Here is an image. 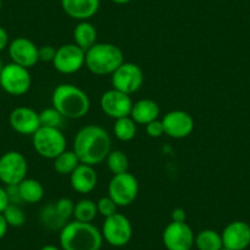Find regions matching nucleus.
Instances as JSON below:
<instances>
[{
	"mask_svg": "<svg viewBox=\"0 0 250 250\" xmlns=\"http://www.w3.org/2000/svg\"><path fill=\"white\" fill-rule=\"evenodd\" d=\"M32 79L28 69L18 65L15 62H9L3 66L0 73V87L8 95L22 96L31 88Z\"/></svg>",
	"mask_w": 250,
	"mask_h": 250,
	"instance_id": "8",
	"label": "nucleus"
},
{
	"mask_svg": "<svg viewBox=\"0 0 250 250\" xmlns=\"http://www.w3.org/2000/svg\"><path fill=\"white\" fill-rule=\"evenodd\" d=\"M146 133L150 138L153 139H157L161 138L162 135H165V128H163V124H162V120L160 119H156L153 122L148 123L146 125Z\"/></svg>",
	"mask_w": 250,
	"mask_h": 250,
	"instance_id": "33",
	"label": "nucleus"
},
{
	"mask_svg": "<svg viewBox=\"0 0 250 250\" xmlns=\"http://www.w3.org/2000/svg\"><path fill=\"white\" fill-rule=\"evenodd\" d=\"M3 9V0H0V11Z\"/></svg>",
	"mask_w": 250,
	"mask_h": 250,
	"instance_id": "43",
	"label": "nucleus"
},
{
	"mask_svg": "<svg viewBox=\"0 0 250 250\" xmlns=\"http://www.w3.org/2000/svg\"><path fill=\"white\" fill-rule=\"evenodd\" d=\"M123 62L122 49L112 43H96L86 52L85 66L95 75H112Z\"/></svg>",
	"mask_w": 250,
	"mask_h": 250,
	"instance_id": "4",
	"label": "nucleus"
},
{
	"mask_svg": "<svg viewBox=\"0 0 250 250\" xmlns=\"http://www.w3.org/2000/svg\"><path fill=\"white\" fill-rule=\"evenodd\" d=\"M9 227H22L26 223V215L22 208L15 204H10L3 212Z\"/></svg>",
	"mask_w": 250,
	"mask_h": 250,
	"instance_id": "29",
	"label": "nucleus"
},
{
	"mask_svg": "<svg viewBox=\"0 0 250 250\" xmlns=\"http://www.w3.org/2000/svg\"><path fill=\"white\" fill-rule=\"evenodd\" d=\"M3 62H1V59H0V73H1V70H3Z\"/></svg>",
	"mask_w": 250,
	"mask_h": 250,
	"instance_id": "42",
	"label": "nucleus"
},
{
	"mask_svg": "<svg viewBox=\"0 0 250 250\" xmlns=\"http://www.w3.org/2000/svg\"><path fill=\"white\" fill-rule=\"evenodd\" d=\"M55 54H57V48L53 45H42L38 47V59L43 62H53Z\"/></svg>",
	"mask_w": 250,
	"mask_h": 250,
	"instance_id": "34",
	"label": "nucleus"
},
{
	"mask_svg": "<svg viewBox=\"0 0 250 250\" xmlns=\"http://www.w3.org/2000/svg\"><path fill=\"white\" fill-rule=\"evenodd\" d=\"M107 167L113 174H120V173L128 172L129 160L123 151L114 150L110 151L109 155L105 158Z\"/></svg>",
	"mask_w": 250,
	"mask_h": 250,
	"instance_id": "28",
	"label": "nucleus"
},
{
	"mask_svg": "<svg viewBox=\"0 0 250 250\" xmlns=\"http://www.w3.org/2000/svg\"><path fill=\"white\" fill-rule=\"evenodd\" d=\"M221 250H229V249H227V248H225V247H223L222 249H221Z\"/></svg>",
	"mask_w": 250,
	"mask_h": 250,
	"instance_id": "44",
	"label": "nucleus"
},
{
	"mask_svg": "<svg viewBox=\"0 0 250 250\" xmlns=\"http://www.w3.org/2000/svg\"><path fill=\"white\" fill-rule=\"evenodd\" d=\"M160 112V105L157 104V102L150 100V98H144V100H139L138 102L133 103L130 117L133 118L136 124L147 125L148 123L158 119Z\"/></svg>",
	"mask_w": 250,
	"mask_h": 250,
	"instance_id": "20",
	"label": "nucleus"
},
{
	"mask_svg": "<svg viewBox=\"0 0 250 250\" xmlns=\"http://www.w3.org/2000/svg\"><path fill=\"white\" fill-rule=\"evenodd\" d=\"M53 161H54L53 167H54L55 172L62 175H70L80 165V160L73 150H65Z\"/></svg>",
	"mask_w": 250,
	"mask_h": 250,
	"instance_id": "26",
	"label": "nucleus"
},
{
	"mask_svg": "<svg viewBox=\"0 0 250 250\" xmlns=\"http://www.w3.org/2000/svg\"><path fill=\"white\" fill-rule=\"evenodd\" d=\"M6 193H8L10 204L19 205V203H22V201H21V198H20V193H19V184L18 185H8V187H6Z\"/></svg>",
	"mask_w": 250,
	"mask_h": 250,
	"instance_id": "35",
	"label": "nucleus"
},
{
	"mask_svg": "<svg viewBox=\"0 0 250 250\" xmlns=\"http://www.w3.org/2000/svg\"><path fill=\"white\" fill-rule=\"evenodd\" d=\"M40 220L43 227L49 230H62V228L68 223V221H65L59 215L54 203L48 204L41 210Z\"/></svg>",
	"mask_w": 250,
	"mask_h": 250,
	"instance_id": "24",
	"label": "nucleus"
},
{
	"mask_svg": "<svg viewBox=\"0 0 250 250\" xmlns=\"http://www.w3.org/2000/svg\"><path fill=\"white\" fill-rule=\"evenodd\" d=\"M8 228L9 225L6 222L5 217H4L3 213H0V239H3L5 237L6 233H8Z\"/></svg>",
	"mask_w": 250,
	"mask_h": 250,
	"instance_id": "39",
	"label": "nucleus"
},
{
	"mask_svg": "<svg viewBox=\"0 0 250 250\" xmlns=\"http://www.w3.org/2000/svg\"><path fill=\"white\" fill-rule=\"evenodd\" d=\"M74 43L87 52L91 47L97 43V30L88 21H80L74 28Z\"/></svg>",
	"mask_w": 250,
	"mask_h": 250,
	"instance_id": "21",
	"label": "nucleus"
},
{
	"mask_svg": "<svg viewBox=\"0 0 250 250\" xmlns=\"http://www.w3.org/2000/svg\"><path fill=\"white\" fill-rule=\"evenodd\" d=\"M86 52L75 43L60 45L57 49L53 66L60 74H75L85 66Z\"/></svg>",
	"mask_w": 250,
	"mask_h": 250,
	"instance_id": "11",
	"label": "nucleus"
},
{
	"mask_svg": "<svg viewBox=\"0 0 250 250\" xmlns=\"http://www.w3.org/2000/svg\"><path fill=\"white\" fill-rule=\"evenodd\" d=\"M9 55L11 62L31 69L40 62L38 59V47L31 40L26 37H18L9 44Z\"/></svg>",
	"mask_w": 250,
	"mask_h": 250,
	"instance_id": "15",
	"label": "nucleus"
},
{
	"mask_svg": "<svg viewBox=\"0 0 250 250\" xmlns=\"http://www.w3.org/2000/svg\"><path fill=\"white\" fill-rule=\"evenodd\" d=\"M139 194V182L131 173L114 174L108 184V196L118 208L129 206L136 200Z\"/></svg>",
	"mask_w": 250,
	"mask_h": 250,
	"instance_id": "6",
	"label": "nucleus"
},
{
	"mask_svg": "<svg viewBox=\"0 0 250 250\" xmlns=\"http://www.w3.org/2000/svg\"><path fill=\"white\" fill-rule=\"evenodd\" d=\"M165 134L172 139H184L194 130V119L184 110H170L162 119Z\"/></svg>",
	"mask_w": 250,
	"mask_h": 250,
	"instance_id": "14",
	"label": "nucleus"
},
{
	"mask_svg": "<svg viewBox=\"0 0 250 250\" xmlns=\"http://www.w3.org/2000/svg\"><path fill=\"white\" fill-rule=\"evenodd\" d=\"M97 215V204L95 201L90 200V199H83L75 204L73 217L76 221L92 223V221L95 220Z\"/></svg>",
	"mask_w": 250,
	"mask_h": 250,
	"instance_id": "27",
	"label": "nucleus"
},
{
	"mask_svg": "<svg viewBox=\"0 0 250 250\" xmlns=\"http://www.w3.org/2000/svg\"><path fill=\"white\" fill-rule=\"evenodd\" d=\"M11 129L21 135H33L41 128L40 114L30 107H18L9 115Z\"/></svg>",
	"mask_w": 250,
	"mask_h": 250,
	"instance_id": "16",
	"label": "nucleus"
},
{
	"mask_svg": "<svg viewBox=\"0 0 250 250\" xmlns=\"http://www.w3.org/2000/svg\"><path fill=\"white\" fill-rule=\"evenodd\" d=\"M163 245L167 250H191L195 234L187 222H170L162 233Z\"/></svg>",
	"mask_w": 250,
	"mask_h": 250,
	"instance_id": "12",
	"label": "nucleus"
},
{
	"mask_svg": "<svg viewBox=\"0 0 250 250\" xmlns=\"http://www.w3.org/2000/svg\"><path fill=\"white\" fill-rule=\"evenodd\" d=\"M55 208L59 212L62 218L69 222V218L73 217L74 208H75V203L69 198H60L54 203Z\"/></svg>",
	"mask_w": 250,
	"mask_h": 250,
	"instance_id": "31",
	"label": "nucleus"
},
{
	"mask_svg": "<svg viewBox=\"0 0 250 250\" xmlns=\"http://www.w3.org/2000/svg\"><path fill=\"white\" fill-rule=\"evenodd\" d=\"M32 145L41 157L54 160L66 150V139L60 129L41 126L32 135Z\"/></svg>",
	"mask_w": 250,
	"mask_h": 250,
	"instance_id": "5",
	"label": "nucleus"
},
{
	"mask_svg": "<svg viewBox=\"0 0 250 250\" xmlns=\"http://www.w3.org/2000/svg\"><path fill=\"white\" fill-rule=\"evenodd\" d=\"M73 151L83 165L96 166L105 161L112 151L110 135L100 125L90 124L76 133Z\"/></svg>",
	"mask_w": 250,
	"mask_h": 250,
	"instance_id": "1",
	"label": "nucleus"
},
{
	"mask_svg": "<svg viewBox=\"0 0 250 250\" xmlns=\"http://www.w3.org/2000/svg\"><path fill=\"white\" fill-rule=\"evenodd\" d=\"M97 211L101 216H103L104 218L109 217V216L114 215L117 212V204L109 198V196H103L100 200L97 201Z\"/></svg>",
	"mask_w": 250,
	"mask_h": 250,
	"instance_id": "32",
	"label": "nucleus"
},
{
	"mask_svg": "<svg viewBox=\"0 0 250 250\" xmlns=\"http://www.w3.org/2000/svg\"><path fill=\"white\" fill-rule=\"evenodd\" d=\"M9 205H10V200H9L8 193H6V188L0 185V213H3Z\"/></svg>",
	"mask_w": 250,
	"mask_h": 250,
	"instance_id": "36",
	"label": "nucleus"
},
{
	"mask_svg": "<svg viewBox=\"0 0 250 250\" xmlns=\"http://www.w3.org/2000/svg\"><path fill=\"white\" fill-rule=\"evenodd\" d=\"M103 240L115 248L125 247L133 237V226L125 215L115 212L114 215L104 218L102 226Z\"/></svg>",
	"mask_w": 250,
	"mask_h": 250,
	"instance_id": "7",
	"label": "nucleus"
},
{
	"mask_svg": "<svg viewBox=\"0 0 250 250\" xmlns=\"http://www.w3.org/2000/svg\"><path fill=\"white\" fill-rule=\"evenodd\" d=\"M52 107L66 119H81L91 108V101L83 88L71 83L57 86L52 93Z\"/></svg>",
	"mask_w": 250,
	"mask_h": 250,
	"instance_id": "3",
	"label": "nucleus"
},
{
	"mask_svg": "<svg viewBox=\"0 0 250 250\" xmlns=\"http://www.w3.org/2000/svg\"><path fill=\"white\" fill-rule=\"evenodd\" d=\"M113 88L126 95L138 92L144 83L143 69L135 62H124L114 73L110 75Z\"/></svg>",
	"mask_w": 250,
	"mask_h": 250,
	"instance_id": "10",
	"label": "nucleus"
},
{
	"mask_svg": "<svg viewBox=\"0 0 250 250\" xmlns=\"http://www.w3.org/2000/svg\"><path fill=\"white\" fill-rule=\"evenodd\" d=\"M40 114V123L41 126H47V128H58L60 129V125L62 124V119L59 112L55 108H45Z\"/></svg>",
	"mask_w": 250,
	"mask_h": 250,
	"instance_id": "30",
	"label": "nucleus"
},
{
	"mask_svg": "<svg viewBox=\"0 0 250 250\" xmlns=\"http://www.w3.org/2000/svg\"><path fill=\"white\" fill-rule=\"evenodd\" d=\"M9 35L4 27L0 26V52H3L5 48L9 47Z\"/></svg>",
	"mask_w": 250,
	"mask_h": 250,
	"instance_id": "38",
	"label": "nucleus"
},
{
	"mask_svg": "<svg viewBox=\"0 0 250 250\" xmlns=\"http://www.w3.org/2000/svg\"><path fill=\"white\" fill-rule=\"evenodd\" d=\"M40 250H62V248L57 247V245H52V244H48V245H44V247L41 248Z\"/></svg>",
	"mask_w": 250,
	"mask_h": 250,
	"instance_id": "40",
	"label": "nucleus"
},
{
	"mask_svg": "<svg viewBox=\"0 0 250 250\" xmlns=\"http://www.w3.org/2000/svg\"><path fill=\"white\" fill-rule=\"evenodd\" d=\"M221 237L227 249L245 250L250 245V226L244 221H233L226 226Z\"/></svg>",
	"mask_w": 250,
	"mask_h": 250,
	"instance_id": "17",
	"label": "nucleus"
},
{
	"mask_svg": "<svg viewBox=\"0 0 250 250\" xmlns=\"http://www.w3.org/2000/svg\"><path fill=\"white\" fill-rule=\"evenodd\" d=\"M19 193L22 203L37 204L44 196V188L42 183L33 178H25L19 184Z\"/></svg>",
	"mask_w": 250,
	"mask_h": 250,
	"instance_id": "22",
	"label": "nucleus"
},
{
	"mask_svg": "<svg viewBox=\"0 0 250 250\" xmlns=\"http://www.w3.org/2000/svg\"><path fill=\"white\" fill-rule=\"evenodd\" d=\"M113 3L118 4V5H124V4H128L130 3L131 0H112Z\"/></svg>",
	"mask_w": 250,
	"mask_h": 250,
	"instance_id": "41",
	"label": "nucleus"
},
{
	"mask_svg": "<svg viewBox=\"0 0 250 250\" xmlns=\"http://www.w3.org/2000/svg\"><path fill=\"white\" fill-rule=\"evenodd\" d=\"M98 177L97 172L95 170L93 166L90 165H80L76 167L70 174V184L71 188L76 193L88 194L93 190L97 185Z\"/></svg>",
	"mask_w": 250,
	"mask_h": 250,
	"instance_id": "19",
	"label": "nucleus"
},
{
	"mask_svg": "<svg viewBox=\"0 0 250 250\" xmlns=\"http://www.w3.org/2000/svg\"><path fill=\"white\" fill-rule=\"evenodd\" d=\"M62 11L74 20L87 21L100 10L101 0H60Z\"/></svg>",
	"mask_w": 250,
	"mask_h": 250,
	"instance_id": "18",
	"label": "nucleus"
},
{
	"mask_svg": "<svg viewBox=\"0 0 250 250\" xmlns=\"http://www.w3.org/2000/svg\"><path fill=\"white\" fill-rule=\"evenodd\" d=\"M27 172V160L19 151H8L0 157V182L6 187L20 184Z\"/></svg>",
	"mask_w": 250,
	"mask_h": 250,
	"instance_id": "9",
	"label": "nucleus"
},
{
	"mask_svg": "<svg viewBox=\"0 0 250 250\" xmlns=\"http://www.w3.org/2000/svg\"><path fill=\"white\" fill-rule=\"evenodd\" d=\"M136 123L134 122L133 118L129 115V117L119 118V119H115L114 126H113V133H114L115 138L120 141H124V143H128L131 141L136 136Z\"/></svg>",
	"mask_w": 250,
	"mask_h": 250,
	"instance_id": "25",
	"label": "nucleus"
},
{
	"mask_svg": "<svg viewBox=\"0 0 250 250\" xmlns=\"http://www.w3.org/2000/svg\"><path fill=\"white\" fill-rule=\"evenodd\" d=\"M170 218H172L173 222H185V220H187V213H185L184 208H177L170 213Z\"/></svg>",
	"mask_w": 250,
	"mask_h": 250,
	"instance_id": "37",
	"label": "nucleus"
},
{
	"mask_svg": "<svg viewBox=\"0 0 250 250\" xmlns=\"http://www.w3.org/2000/svg\"><path fill=\"white\" fill-rule=\"evenodd\" d=\"M194 245L198 250H221L223 248L222 237L213 229L200 230L195 235Z\"/></svg>",
	"mask_w": 250,
	"mask_h": 250,
	"instance_id": "23",
	"label": "nucleus"
},
{
	"mask_svg": "<svg viewBox=\"0 0 250 250\" xmlns=\"http://www.w3.org/2000/svg\"><path fill=\"white\" fill-rule=\"evenodd\" d=\"M100 107L107 117L115 120L130 115L133 101H131L130 95L112 88V90L105 91L101 96Z\"/></svg>",
	"mask_w": 250,
	"mask_h": 250,
	"instance_id": "13",
	"label": "nucleus"
},
{
	"mask_svg": "<svg viewBox=\"0 0 250 250\" xmlns=\"http://www.w3.org/2000/svg\"><path fill=\"white\" fill-rule=\"evenodd\" d=\"M59 243L62 250H101L103 237L93 223L74 220L62 228Z\"/></svg>",
	"mask_w": 250,
	"mask_h": 250,
	"instance_id": "2",
	"label": "nucleus"
}]
</instances>
